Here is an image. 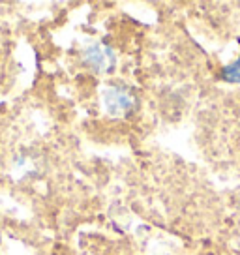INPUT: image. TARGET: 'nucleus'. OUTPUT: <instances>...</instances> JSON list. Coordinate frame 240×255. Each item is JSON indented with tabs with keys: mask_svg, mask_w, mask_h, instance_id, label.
Listing matches in <instances>:
<instances>
[{
	"mask_svg": "<svg viewBox=\"0 0 240 255\" xmlns=\"http://www.w3.org/2000/svg\"><path fill=\"white\" fill-rule=\"evenodd\" d=\"M104 104L111 115H122V113H128L135 105V98L129 94L128 88L111 87L105 90Z\"/></svg>",
	"mask_w": 240,
	"mask_h": 255,
	"instance_id": "nucleus-1",
	"label": "nucleus"
},
{
	"mask_svg": "<svg viewBox=\"0 0 240 255\" xmlns=\"http://www.w3.org/2000/svg\"><path fill=\"white\" fill-rule=\"evenodd\" d=\"M85 64L94 68L96 72H109L113 66H115V55L113 51L104 43H94L85 51Z\"/></svg>",
	"mask_w": 240,
	"mask_h": 255,
	"instance_id": "nucleus-2",
	"label": "nucleus"
},
{
	"mask_svg": "<svg viewBox=\"0 0 240 255\" xmlns=\"http://www.w3.org/2000/svg\"><path fill=\"white\" fill-rule=\"evenodd\" d=\"M224 79L229 83H240V56L224 70Z\"/></svg>",
	"mask_w": 240,
	"mask_h": 255,
	"instance_id": "nucleus-3",
	"label": "nucleus"
}]
</instances>
